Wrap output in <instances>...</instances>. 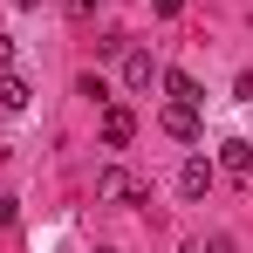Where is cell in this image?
Wrapping results in <instances>:
<instances>
[{
    "label": "cell",
    "instance_id": "8fae6325",
    "mask_svg": "<svg viewBox=\"0 0 253 253\" xmlns=\"http://www.w3.org/2000/svg\"><path fill=\"white\" fill-rule=\"evenodd\" d=\"M0 69H14V35H0Z\"/></svg>",
    "mask_w": 253,
    "mask_h": 253
},
{
    "label": "cell",
    "instance_id": "5b68a950",
    "mask_svg": "<svg viewBox=\"0 0 253 253\" xmlns=\"http://www.w3.org/2000/svg\"><path fill=\"white\" fill-rule=\"evenodd\" d=\"M130 137H137V117H130L124 103H110V110H103V144H110V151H124Z\"/></svg>",
    "mask_w": 253,
    "mask_h": 253
},
{
    "label": "cell",
    "instance_id": "30bf717a",
    "mask_svg": "<svg viewBox=\"0 0 253 253\" xmlns=\"http://www.w3.org/2000/svg\"><path fill=\"white\" fill-rule=\"evenodd\" d=\"M185 14V0H158V21H178Z\"/></svg>",
    "mask_w": 253,
    "mask_h": 253
},
{
    "label": "cell",
    "instance_id": "8992f818",
    "mask_svg": "<svg viewBox=\"0 0 253 253\" xmlns=\"http://www.w3.org/2000/svg\"><path fill=\"white\" fill-rule=\"evenodd\" d=\"M28 103H35V89H28V76H14V69H0V110H7V117H21Z\"/></svg>",
    "mask_w": 253,
    "mask_h": 253
},
{
    "label": "cell",
    "instance_id": "7a4b0ae2",
    "mask_svg": "<svg viewBox=\"0 0 253 253\" xmlns=\"http://www.w3.org/2000/svg\"><path fill=\"white\" fill-rule=\"evenodd\" d=\"M158 130H165V137H178V144H199V103H165Z\"/></svg>",
    "mask_w": 253,
    "mask_h": 253
},
{
    "label": "cell",
    "instance_id": "3957f363",
    "mask_svg": "<svg viewBox=\"0 0 253 253\" xmlns=\"http://www.w3.org/2000/svg\"><path fill=\"white\" fill-rule=\"evenodd\" d=\"M151 83H158V62H151L144 48H124V89H130V96H144Z\"/></svg>",
    "mask_w": 253,
    "mask_h": 253
},
{
    "label": "cell",
    "instance_id": "6da1fadb",
    "mask_svg": "<svg viewBox=\"0 0 253 253\" xmlns=\"http://www.w3.org/2000/svg\"><path fill=\"white\" fill-rule=\"evenodd\" d=\"M96 199H103V206H144L151 185H144L130 165H103V171H96Z\"/></svg>",
    "mask_w": 253,
    "mask_h": 253
},
{
    "label": "cell",
    "instance_id": "ba28073f",
    "mask_svg": "<svg viewBox=\"0 0 253 253\" xmlns=\"http://www.w3.org/2000/svg\"><path fill=\"white\" fill-rule=\"evenodd\" d=\"M219 165L233 171V178H247V185H253V144H247V137H233V144H219Z\"/></svg>",
    "mask_w": 253,
    "mask_h": 253
},
{
    "label": "cell",
    "instance_id": "7c38bea8",
    "mask_svg": "<svg viewBox=\"0 0 253 253\" xmlns=\"http://www.w3.org/2000/svg\"><path fill=\"white\" fill-rule=\"evenodd\" d=\"M14 219H21V206H14V199H0V226H14Z\"/></svg>",
    "mask_w": 253,
    "mask_h": 253
},
{
    "label": "cell",
    "instance_id": "277c9868",
    "mask_svg": "<svg viewBox=\"0 0 253 253\" xmlns=\"http://www.w3.org/2000/svg\"><path fill=\"white\" fill-rule=\"evenodd\" d=\"M212 178H219V171H212V158H185V165H178V192H185V199H206Z\"/></svg>",
    "mask_w": 253,
    "mask_h": 253
},
{
    "label": "cell",
    "instance_id": "9c48e42d",
    "mask_svg": "<svg viewBox=\"0 0 253 253\" xmlns=\"http://www.w3.org/2000/svg\"><path fill=\"white\" fill-rule=\"evenodd\" d=\"M96 7H103V0H62V14H69V21H96Z\"/></svg>",
    "mask_w": 253,
    "mask_h": 253
},
{
    "label": "cell",
    "instance_id": "5bb4252c",
    "mask_svg": "<svg viewBox=\"0 0 253 253\" xmlns=\"http://www.w3.org/2000/svg\"><path fill=\"white\" fill-rule=\"evenodd\" d=\"M96 253H117V247H96Z\"/></svg>",
    "mask_w": 253,
    "mask_h": 253
},
{
    "label": "cell",
    "instance_id": "4fadbf2b",
    "mask_svg": "<svg viewBox=\"0 0 253 253\" xmlns=\"http://www.w3.org/2000/svg\"><path fill=\"white\" fill-rule=\"evenodd\" d=\"M14 7H35V0H14Z\"/></svg>",
    "mask_w": 253,
    "mask_h": 253
},
{
    "label": "cell",
    "instance_id": "52a82bcc",
    "mask_svg": "<svg viewBox=\"0 0 253 253\" xmlns=\"http://www.w3.org/2000/svg\"><path fill=\"white\" fill-rule=\"evenodd\" d=\"M158 83H165V96H171V103H206V89L192 83L185 69H158Z\"/></svg>",
    "mask_w": 253,
    "mask_h": 253
}]
</instances>
